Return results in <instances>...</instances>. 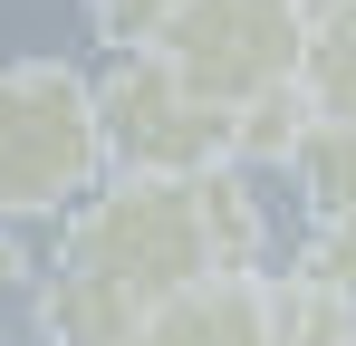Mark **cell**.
<instances>
[{
    "instance_id": "obj_4",
    "label": "cell",
    "mask_w": 356,
    "mask_h": 346,
    "mask_svg": "<svg viewBox=\"0 0 356 346\" xmlns=\"http://www.w3.org/2000/svg\"><path fill=\"white\" fill-rule=\"evenodd\" d=\"M97 115H106V164L135 173H212L232 164V106L193 97L164 49H125L97 77Z\"/></svg>"
},
{
    "instance_id": "obj_6",
    "label": "cell",
    "mask_w": 356,
    "mask_h": 346,
    "mask_svg": "<svg viewBox=\"0 0 356 346\" xmlns=\"http://www.w3.org/2000/svg\"><path fill=\"white\" fill-rule=\"evenodd\" d=\"M289 173H298L318 222H356V115H308Z\"/></svg>"
},
{
    "instance_id": "obj_10",
    "label": "cell",
    "mask_w": 356,
    "mask_h": 346,
    "mask_svg": "<svg viewBox=\"0 0 356 346\" xmlns=\"http://www.w3.org/2000/svg\"><path fill=\"white\" fill-rule=\"evenodd\" d=\"M298 270L356 308V222H318V240H308V260H298Z\"/></svg>"
},
{
    "instance_id": "obj_11",
    "label": "cell",
    "mask_w": 356,
    "mask_h": 346,
    "mask_svg": "<svg viewBox=\"0 0 356 346\" xmlns=\"http://www.w3.org/2000/svg\"><path fill=\"white\" fill-rule=\"evenodd\" d=\"M87 19H97L116 49H145V39L174 19V0H87Z\"/></svg>"
},
{
    "instance_id": "obj_7",
    "label": "cell",
    "mask_w": 356,
    "mask_h": 346,
    "mask_svg": "<svg viewBox=\"0 0 356 346\" xmlns=\"http://www.w3.org/2000/svg\"><path fill=\"white\" fill-rule=\"evenodd\" d=\"M298 87H308L318 115H356V0H308Z\"/></svg>"
},
{
    "instance_id": "obj_2",
    "label": "cell",
    "mask_w": 356,
    "mask_h": 346,
    "mask_svg": "<svg viewBox=\"0 0 356 346\" xmlns=\"http://www.w3.org/2000/svg\"><path fill=\"white\" fill-rule=\"evenodd\" d=\"M106 183V115L97 77L67 58H10L0 67V222H49Z\"/></svg>"
},
{
    "instance_id": "obj_8",
    "label": "cell",
    "mask_w": 356,
    "mask_h": 346,
    "mask_svg": "<svg viewBox=\"0 0 356 346\" xmlns=\"http://www.w3.org/2000/svg\"><path fill=\"white\" fill-rule=\"evenodd\" d=\"M202 222H212L222 270H260V260H270V212H260V192H250V164H212L202 173Z\"/></svg>"
},
{
    "instance_id": "obj_5",
    "label": "cell",
    "mask_w": 356,
    "mask_h": 346,
    "mask_svg": "<svg viewBox=\"0 0 356 346\" xmlns=\"http://www.w3.org/2000/svg\"><path fill=\"white\" fill-rule=\"evenodd\" d=\"M135 346H270V279L260 270H212V279L174 288Z\"/></svg>"
},
{
    "instance_id": "obj_9",
    "label": "cell",
    "mask_w": 356,
    "mask_h": 346,
    "mask_svg": "<svg viewBox=\"0 0 356 346\" xmlns=\"http://www.w3.org/2000/svg\"><path fill=\"white\" fill-rule=\"evenodd\" d=\"M270 346H356V308L337 288H318L308 270L270 279Z\"/></svg>"
},
{
    "instance_id": "obj_1",
    "label": "cell",
    "mask_w": 356,
    "mask_h": 346,
    "mask_svg": "<svg viewBox=\"0 0 356 346\" xmlns=\"http://www.w3.org/2000/svg\"><path fill=\"white\" fill-rule=\"evenodd\" d=\"M222 250L202 222V173H135L106 164V183L77 202L58 270L39 279V327L49 346H135V327L174 298L212 279Z\"/></svg>"
},
{
    "instance_id": "obj_3",
    "label": "cell",
    "mask_w": 356,
    "mask_h": 346,
    "mask_svg": "<svg viewBox=\"0 0 356 346\" xmlns=\"http://www.w3.org/2000/svg\"><path fill=\"white\" fill-rule=\"evenodd\" d=\"M145 49H164V67H174L193 97L250 106V97H270V87L298 77L308 0H174V19Z\"/></svg>"
}]
</instances>
